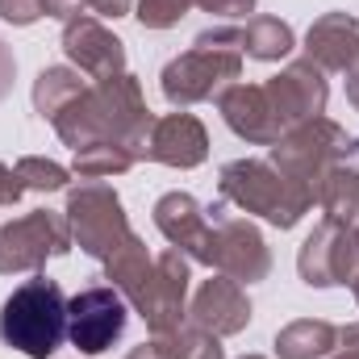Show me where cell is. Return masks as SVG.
Here are the masks:
<instances>
[{"label": "cell", "instance_id": "cell-1", "mask_svg": "<svg viewBox=\"0 0 359 359\" xmlns=\"http://www.w3.org/2000/svg\"><path fill=\"white\" fill-rule=\"evenodd\" d=\"M50 126L63 138V147H72V151H84L92 142H121L138 163H147L155 113L142 100L138 76L121 72L109 80H92Z\"/></svg>", "mask_w": 359, "mask_h": 359}, {"label": "cell", "instance_id": "cell-2", "mask_svg": "<svg viewBox=\"0 0 359 359\" xmlns=\"http://www.w3.org/2000/svg\"><path fill=\"white\" fill-rule=\"evenodd\" d=\"M238 76H243V29L217 25V29H201L192 46L163 67L159 88L168 104L188 109L201 100H217L230 84H238Z\"/></svg>", "mask_w": 359, "mask_h": 359}, {"label": "cell", "instance_id": "cell-3", "mask_svg": "<svg viewBox=\"0 0 359 359\" xmlns=\"http://www.w3.org/2000/svg\"><path fill=\"white\" fill-rule=\"evenodd\" d=\"M222 201L264 217L276 230H292L313 209V184L276 172L268 159H234L217 172Z\"/></svg>", "mask_w": 359, "mask_h": 359}, {"label": "cell", "instance_id": "cell-4", "mask_svg": "<svg viewBox=\"0 0 359 359\" xmlns=\"http://www.w3.org/2000/svg\"><path fill=\"white\" fill-rule=\"evenodd\" d=\"M67 339V297L59 280L34 276L0 305V343L25 359H50Z\"/></svg>", "mask_w": 359, "mask_h": 359}, {"label": "cell", "instance_id": "cell-5", "mask_svg": "<svg viewBox=\"0 0 359 359\" xmlns=\"http://www.w3.org/2000/svg\"><path fill=\"white\" fill-rule=\"evenodd\" d=\"M268 163L292 180L318 184V176L334 163H359V134H347L330 117H309L280 134Z\"/></svg>", "mask_w": 359, "mask_h": 359}, {"label": "cell", "instance_id": "cell-6", "mask_svg": "<svg viewBox=\"0 0 359 359\" xmlns=\"http://www.w3.org/2000/svg\"><path fill=\"white\" fill-rule=\"evenodd\" d=\"M63 213H67V226H72V243L84 255L100 259V264L134 238L121 196L109 184H100V180H88V184L72 188Z\"/></svg>", "mask_w": 359, "mask_h": 359}, {"label": "cell", "instance_id": "cell-7", "mask_svg": "<svg viewBox=\"0 0 359 359\" xmlns=\"http://www.w3.org/2000/svg\"><path fill=\"white\" fill-rule=\"evenodd\" d=\"M72 243V226L67 213L55 209H34L25 217H13L0 226V276H17V271H42L46 259L67 255Z\"/></svg>", "mask_w": 359, "mask_h": 359}, {"label": "cell", "instance_id": "cell-8", "mask_svg": "<svg viewBox=\"0 0 359 359\" xmlns=\"http://www.w3.org/2000/svg\"><path fill=\"white\" fill-rule=\"evenodd\" d=\"M126 297L113 284H92L80 288L67 301V343L84 355H100L109 351L121 334H126Z\"/></svg>", "mask_w": 359, "mask_h": 359}, {"label": "cell", "instance_id": "cell-9", "mask_svg": "<svg viewBox=\"0 0 359 359\" xmlns=\"http://www.w3.org/2000/svg\"><path fill=\"white\" fill-rule=\"evenodd\" d=\"M297 271L309 288H334V284H351L359 276V243L351 226L339 222H318L313 234L301 243Z\"/></svg>", "mask_w": 359, "mask_h": 359}, {"label": "cell", "instance_id": "cell-10", "mask_svg": "<svg viewBox=\"0 0 359 359\" xmlns=\"http://www.w3.org/2000/svg\"><path fill=\"white\" fill-rule=\"evenodd\" d=\"M205 213L217 222V255H213V268L222 271V276H230V280H238L243 288L268 280L271 251H268V243H264V234L247 217H230L226 213V201L205 205Z\"/></svg>", "mask_w": 359, "mask_h": 359}, {"label": "cell", "instance_id": "cell-11", "mask_svg": "<svg viewBox=\"0 0 359 359\" xmlns=\"http://www.w3.org/2000/svg\"><path fill=\"white\" fill-rule=\"evenodd\" d=\"M155 226L159 234L184 251L188 259L213 268V255H217V222L205 213V205L192 196V192H163L155 201Z\"/></svg>", "mask_w": 359, "mask_h": 359}, {"label": "cell", "instance_id": "cell-12", "mask_svg": "<svg viewBox=\"0 0 359 359\" xmlns=\"http://www.w3.org/2000/svg\"><path fill=\"white\" fill-rule=\"evenodd\" d=\"M188 284H192V268L188 255L168 247L163 255H155V280H151V297L142 305V322L151 330V339H172L184 318H188Z\"/></svg>", "mask_w": 359, "mask_h": 359}, {"label": "cell", "instance_id": "cell-13", "mask_svg": "<svg viewBox=\"0 0 359 359\" xmlns=\"http://www.w3.org/2000/svg\"><path fill=\"white\" fill-rule=\"evenodd\" d=\"M63 55L88 80H109V76L126 72V42L117 34H109L88 13L63 21Z\"/></svg>", "mask_w": 359, "mask_h": 359}, {"label": "cell", "instance_id": "cell-14", "mask_svg": "<svg viewBox=\"0 0 359 359\" xmlns=\"http://www.w3.org/2000/svg\"><path fill=\"white\" fill-rule=\"evenodd\" d=\"M264 92H268L276 117L284 121V130H292V126H301V121H309V117H322V113H326V100H330L326 76H322L309 59L288 63L280 76H271L268 84H264Z\"/></svg>", "mask_w": 359, "mask_h": 359}, {"label": "cell", "instance_id": "cell-15", "mask_svg": "<svg viewBox=\"0 0 359 359\" xmlns=\"http://www.w3.org/2000/svg\"><path fill=\"white\" fill-rule=\"evenodd\" d=\"M188 318H192V326H201L217 339H230V334H243L251 326V301H247L238 280L217 271L213 280H205L196 288V297L188 305Z\"/></svg>", "mask_w": 359, "mask_h": 359}, {"label": "cell", "instance_id": "cell-16", "mask_svg": "<svg viewBox=\"0 0 359 359\" xmlns=\"http://www.w3.org/2000/svg\"><path fill=\"white\" fill-rule=\"evenodd\" d=\"M217 113L251 147H276L280 134H284V121L276 117L264 84H230L217 96Z\"/></svg>", "mask_w": 359, "mask_h": 359}, {"label": "cell", "instance_id": "cell-17", "mask_svg": "<svg viewBox=\"0 0 359 359\" xmlns=\"http://www.w3.org/2000/svg\"><path fill=\"white\" fill-rule=\"evenodd\" d=\"M209 159V134L192 113H168L155 117L151 126V142H147V163H163V168H201Z\"/></svg>", "mask_w": 359, "mask_h": 359}, {"label": "cell", "instance_id": "cell-18", "mask_svg": "<svg viewBox=\"0 0 359 359\" xmlns=\"http://www.w3.org/2000/svg\"><path fill=\"white\" fill-rule=\"evenodd\" d=\"M305 59L318 72H351L359 63V21L351 13H322L305 34Z\"/></svg>", "mask_w": 359, "mask_h": 359}, {"label": "cell", "instance_id": "cell-19", "mask_svg": "<svg viewBox=\"0 0 359 359\" xmlns=\"http://www.w3.org/2000/svg\"><path fill=\"white\" fill-rule=\"evenodd\" d=\"M104 280L126 297V305H134L142 313L147 297H151V280H155V259L147 255V243L134 234L121 251H113L104 259Z\"/></svg>", "mask_w": 359, "mask_h": 359}, {"label": "cell", "instance_id": "cell-20", "mask_svg": "<svg viewBox=\"0 0 359 359\" xmlns=\"http://www.w3.org/2000/svg\"><path fill=\"white\" fill-rule=\"evenodd\" d=\"M313 201L326 213V222L355 226L359 217V163H334L313 184Z\"/></svg>", "mask_w": 359, "mask_h": 359}, {"label": "cell", "instance_id": "cell-21", "mask_svg": "<svg viewBox=\"0 0 359 359\" xmlns=\"http://www.w3.org/2000/svg\"><path fill=\"white\" fill-rule=\"evenodd\" d=\"M339 330L322 318H297L276 334V355L280 359H322L334 351Z\"/></svg>", "mask_w": 359, "mask_h": 359}, {"label": "cell", "instance_id": "cell-22", "mask_svg": "<svg viewBox=\"0 0 359 359\" xmlns=\"http://www.w3.org/2000/svg\"><path fill=\"white\" fill-rule=\"evenodd\" d=\"M297 50V34L288 21L280 17H251L243 29V55L259 59V63H280Z\"/></svg>", "mask_w": 359, "mask_h": 359}, {"label": "cell", "instance_id": "cell-23", "mask_svg": "<svg viewBox=\"0 0 359 359\" xmlns=\"http://www.w3.org/2000/svg\"><path fill=\"white\" fill-rule=\"evenodd\" d=\"M84 88H88V84L80 80L76 67H46V72L34 80V109H38L46 121H55Z\"/></svg>", "mask_w": 359, "mask_h": 359}, {"label": "cell", "instance_id": "cell-24", "mask_svg": "<svg viewBox=\"0 0 359 359\" xmlns=\"http://www.w3.org/2000/svg\"><path fill=\"white\" fill-rule=\"evenodd\" d=\"M130 168H138V159L121 142H92L84 151H76V159H72V172L80 180H113L126 176Z\"/></svg>", "mask_w": 359, "mask_h": 359}, {"label": "cell", "instance_id": "cell-25", "mask_svg": "<svg viewBox=\"0 0 359 359\" xmlns=\"http://www.w3.org/2000/svg\"><path fill=\"white\" fill-rule=\"evenodd\" d=\"M17 180L25 184V192H63L67 184H72V172L63 168V163H55V159H38V155H25V159H17Z\"/></svg>", "mask_w": 359, "mask_h": 359}, {"label": "cell", "instance_id": "cell-26", "mask_svg": "<svg viewBox=\"0 0 359 359\" xmlns=\"http://www.w3.org/2000/svg\"><path fill=\"white\" fill-rule=\"evenodd\" d=\"M163 343H168V355L172 359H226L222 339L201 330V326H180L176 334L163 339Z\"/></svg>", "mask_w": 359, "mask_h": 359}, {"label": "cell", "instance_id": "cell-27", "mask_svg": "<svg viewBox=\"0 0 359 359\" xmlns=\"http://www.w3.org/2000/svg\"><path fill=\"white\" fill-rule=\"evenodd\" d=\"M188 8H196V0H138L134 17L142 29H172L188 17Z\"/></svg>", "mask_w": 359, "mask_h": 359}, {"label": "cell", "instance_id": "cell-28", "mask_svg": "<svg viewBox=\"0 0 359 359\" xmlns=\"http://www.w3.org/2000/svg\"><path fill=\"white\" fill-rule=\"evenodd\" d=\"M0 17L8 25H34L42 17V0H0Z\"/></svg>", "mask_w": 359, "mask_h": 359}, {"label": "cell", "instance_id": "cell-29", "mask_svg": "<svg viewBox=\"0 0 359 359\" xmlns=\"http://www.w3.org/2000/svg\"><path fill=\"white\" fill-rule=\"evenodd\" d=\"M196 8H205L209 17H222V21H238V17L255 13V0H196Z\"/></svg>", "mask_w": 359, "mask_h": 359}, {"label": "cell", "instance_id": "cell-30", "mask_svg": "<svg viewBox=\"0 0 359 359\" xmlns=\"http://www.w3.org/2000/svg\"><path fill=\"white\" fill-rule=\"evenodd\" d=\"M21 196H25V184L17 180L13 168H4V163H0V209H13Z\"/></svg>", "mask_w": 359, "mask_h": 359}, {"label": "cell", "instance_id": "cell-31", "mask_svg": "<svg viewBox=\"0 0 359 359\" xmlns=\"http://www.w3.org/2000/svg\"><path fill=\"white\" fill-rule=\"evenodd\" d=\"M330 359H359V322L339 330V343H334Z\"/></svg>", "mask_w": 359, "mask_h": 359}, {"label": "cell", "instance_id": "cell-32", "mask_svg": "<svg viewBox=\"0 0 359 359\" xmlns=\"http://www.w3.org/2000/svg\"><path fill=\"white\" fill-rule=\"evenodd\" d=\"M88 0H42V17H59V21H72L84 13Z\"/></svg>", "mask_w": 359, "mask_h": 359}, {"label": "cell", "instance_id": "cell-33", "mask_svg": "<svg viewBox=\"0 0 359 359\" xmlns=\"http://www.w3.org/2000/svg\"><path fill=\"white\" fill-rule=\"evenodd\" d=\"M13 76H17V59H13V50L0 42V100L13 92Z\"/></svg>", "mask_w": 359, "mask_h": 359}, {"label": "cell", "instance_id": "cell-34", "mask_svg": "<svg viewBox=\"0 0 359 359\" xmlns=\"http://www.w3.org/2000/svg\"><path fill=\"white\" fill-rule=\"evenodd\" d=\"M88 8L96 17H126L134 8V0H88Z\"/></svg>", "mask_w": 359, "mask_h": 359}, {"label": "cell", "instance_id": "cell-35", "mask_svg": "<svg viewBox=\"0 0 359 359\" xmlns=\"http://www.w3.org/2000/svg\"><path fill=\"white\" fill-rule=\"evenodd\" d=\"M126 359H172V355H168V343H163V339H151V343L134 347Z\"/></svg>", "mask_w": 359, "mask_h": 359}, {"label": "cell", "instance_id": "cell-36", "mask_svg": "<svg viewBox=\"0 0 359 359\" xmlns=\"http://www.w3.org/2000/svg\"><path fill=\"white\" fill-rule=\"evenodd\" d=\"M347 100H351V109L359 113V63L347 72Z\"/></svg>", "mask_w": 359, "mask_h": 359}, {"label": "cell", "instance_id": "cell-37", "mask_svg": "<svg viewBox=\"0 0 359 359\" xmlns=\"http://www.w3.org/2000/svg\"><path fill=\"white\" fill-rule=\"evenodd\" d=\"M351 292H355V301H359V276H355V280H351Z\"/></svg>", "mask_w": 359, "mask_h": 359}, {"label": "cell", "instance_id": "cell-38", "mask_svg": "<svg viewBox=\"0 0 359 359\" xmlns=\"http://www.w3.org/2000/svg\"><path fill=\"white\" fill-rule=\"evenodd\" d=\"M351 234H355V243H359V217H355V226H351Z\"/></svg>", "mask_w": 359, "mask_h": 359}, {"label": "cell", "instance_id": "cell-39", "mask_svg": "<svg viewBox=\"0 0 359 359\" xmlns=\"http://www.w3.org/2000/svg\"><path fill=\"white\" fill-rule=\"evenodd\" d=\"M243 359H264V355H243Z\"/></svg>", "mask_w": 359, "mask_h": 359}]
</instances>
